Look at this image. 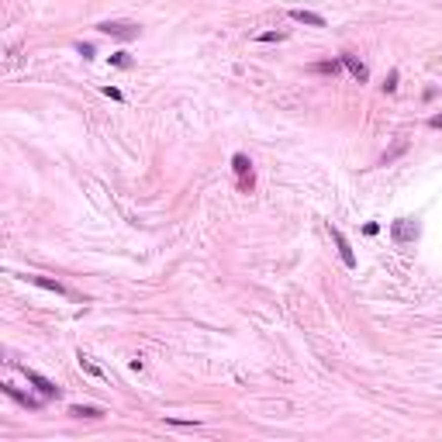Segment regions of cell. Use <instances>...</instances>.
I'll return each mask as SVG.
<instances>
[{
	"label": "cell",
	"mask_w": 442,
	"mask_h": 442,
	"mask_svg": "<svg viewBox=\"0 0 442 442\" xmlns=\"http://www.w3.org/2000/svg\"><path fill=\"white\" fill-rule=\"evenodd\" d=\"M339 59H342V66L349 69V76L356 79V83H366V79H370V69H366V66H363V62H359L356 56H349V52H342Z\"/></svg>",
	"instance_id": "8992f818"
},
{
	"label": "cell",
	"mask_w": 442,
	"mask_h": 442,
	"mask_svg": "<svg viewBox=\"0 0 442 442\" xmlns=\"http://www.w3.org/2000/svg\"><path fill=\"white\" fill-rule=\"evenodd\" d=\"M4 394H7V397H14L18 404H24V408H31V411H38V408H42V397H31V394H21L18 387H11V384H4Z\"/></svg>",
	"instance_id": "ba28073f"
},
{
	"label": "cell",
	"mask_w": 442,
	"mask_h": 442,
	"mask_svg": "<svg viewBox=\"0 0 442 442\" xmlns=\"http://www.w3.org/2000/svg\"><path fill=\"white\" fill-rule=\"evenodd\" d=\"M231 170L242 176V190H252V163L246 152H235L231 155Z\"/></svg>",
	"instance_id": "5b68a950"
},
{
	"label": "cell",
	"mask_w": 442,
	"mask_h": 442,
	"mask_svg": "<svg viewBox=\"0 0 442 442\" xmlns=\"http://www.w3.org/2000/svg\"><path fill=\"white\" fill-rule=\"evenodd\" d=\"M390 235H394V242H397V246H408V242H418L422 228H418L411 218H397V221L390 225Z\"/></svg>",
	"instance_id": "7a4b0ae2"
},
{
	"label": "cell",
	"mask_w": 442,
	"mask_h": 442,
	"mask_svg": "<svg viewBox=\"0 0 442 442\" xmlns=\"http://www.w3.org/2000/svg\"><path fill=\"white\" fill-rule=\"evenodd\" d=\"M24 377H28V384L35 387V390H38L42 397H62V387H56L52 380H49V377H42V373L28 370V366H24Z\"/></svg>",
	"instance_id": "3957f363"
},
{
	"label": "cell",
	"mask_w": 442,
	"mask_h": 442,
	"mask_svg": "<svg viewBox=\"0 0 442 442\" xmlns=\"http://www.w3.org/2000/svg\"><path fill=\"white\" fill-rule=\"evenodd\" d=\"M328 235L335 238V246H339V256H342V263H346L349 269H356V252H352V246H349V238L342 235V228L328 221Z\"/></svg>",
	"instance_id": "277c9868"
},
{
	"label": "cell",
	"mask_w": 442,
	"mask_h": 442,
	"mask_svg": "<svg viewBox=\"0 0 442 442\" xmlns=\"http://www.w3.org/2000/svg\"><path fill=\"white\" fill-rule=\"evenodd\" d=\"M311 69H314V73H332V76H335V73L342 69V59H328V62H314Z\"/></svg>",
	"instance_id": "7c38bea8"
},
{
	"label": "cell",
	"mask_w": 442,
	"mask_h": 442,
	"mask_svg": "<svg viewBox=\"0 0 442 442\" xmlns=\"http://www.w3.org/2000/svg\"><path fill=\"white\" fill-rule=\"evenodd\" d=\"M76 52L83 59H94V45H90V42H76Z\"/></svg>",
	"instance_id": "e0dca14e"
},
{
	"label": "cell",
	"mask_w": 442,
	"mask_h": 442,
	"mask_svg": "<svg viewBox=\"0 0 442 442\" xmlns=\"http://www.w3.org/2000/svg\"><path fill=\"white\" fill-rule=\"evenodd\" d=\"M107 59H111V66H117V69H132L135 66V59L128 56V52H111Z\"/></svg>",
	"instance_id": "4fadbf2b"
},
{
	"label": "cell",
	"mask_w": 442,
	"mask_h": 442,
	"mask_svg": "<svg viewBox=\"0 0 442 442\" xmlns=\"http://www.w3.org/2000/svg\"><path fill=\"white\" fill-rule=\"evenodd\" d=\"M256 42H287V31H263L256 35Z\"/></svg>",
	"instance_id": "2e32d148"
},
{
	"label": "cell",
	"mask_w": 442,
	"mask_h": 442,
	"mask_svg": "<svg viewBox=\"0 0 442 442\" xmlns=\"http://www.w3.org/2000/svg\"><path fill=\"white\" fill-rule=\"evenodd\" d=\"M69 415H73V418H104L107 411H104V408H94V404H73Z\"/></svg>",
	"instance_id": "9c48e42d"
},
{
	"label": "cell",
	"mask_w": 442,
	"mask_h": 442,
	"mask_svg": "<svg viewBox=\"0 0 442 442\" xmlns=\"http://www.w3.org/2000/svg\"><path fill=\"white\" fill-rule=\"evenodd\" d=\"M397 79H401V73H397V69H390V73H387V79H384V94H394V90H397Z\"/></svg>",
	"instance_id": "9a60e30c"
},
{
	"label": "cell",
	"mask_w": 442,
	"mask_h": 442,
	"mask_svg": "<svg viewBox=\"0 0 442 442\" xmlns=\"http://www.w3.org/2000/svg\"><path fill=\"white\" fill-rule=\"evenodd\" d=\"M404 149H408V138H397V145H394L390 152H384V159H380V166H387V163H394V159H397V155H401Z\"/></svg>",
	"instance_id": "5bb4252c"
},
{
	"label": "cell",
	"mask_w": 442,
	"mask_h": 442,
	"mask_svg": "<svg viewBox=\"0 0 442 442\" xmlns=\"http://www.w3.org/2000/svg\"><path fill=\"white\" fill-rule=\"evenodd\" d=\"M290 21L308 24V28H325V18H322V14H314V11H301V7H294V11H290Z\"/></svg>",
	"instance_id": "52a82bcc"
},
{
	"label": "cell",
	"mask_w": 442,
	"mask_h": 442,
	"mask_svg": "<svg viewBox=\"0 0 442 442\" xmlns=\"http://www.w3.org/2000/svg\"><path fill=\"white\" fill-rule=\"evenodd\" d=\"M35 287H45V290H52V294H66V287L59 284V280H49V276H28Z\"/></svg>",
	"instance_id": "30bf717a"
},
{
	"label": "cell",
	"mask_w": 442,
	"mask_h": 442,
	"mask_svg": "<svg viewBox=\"0 0 442 442\" xmlns=\"http://www.w3.org/2000/svg\"><path fill=\"white\" fill-rule=\"evenodd\" d=\"M97 31H104V35H111L117 42H132V38H138L142 28L135 21H104V24H97Z\"/></svg>",
	"instance_id": "6da1fadb"
},
{
	"label": "cell",
	"mask_w": 442,
	"mask_h": 442,
	"mask_svg": "<svg viewBox=\"0 0 442 442\" xmlns=\"http://www.w3.org/2000/svg\"><path fill=\"white\" fill-rule=\"evenodd\" d=\"M76 359H79V370H87L90 377H97V380L104 377V370H100V366H97V363H90V356H83V349H79V352H76Z\"/></svg>",
	"instance_id": "8fae6325"
},
{
	"label": "cell",
	"mask_w": 442,
	"mask_h": 442,
	"mask_svg": "<svg viewBox=\"0 0 442 442\" xmlns=\"http://www.w3.org/2000/svg\"><path fill=\"white\" fill-rule=\"evenodd\" d=\"M428 128H435V132H439V128H442V114H432V117H428Z\"/></svg>",
	"instance_id": "d6986e66"
},
{
	"label": "cell",
	"mask_w": 442,
	"mask_h": 442,
	"mask_svg": "<svg viewBox=\"0 0 442 442\" xmlns=\"http://www.w3.org/2000/svg\"><path fill=\"white\" fill-rule=\"evenodd\" d=\"M104 97H111V100H125V94H121L117 87H104Z\"/></svg>",
	"instance_id": "ac0fdd59"
}]
</instances>
